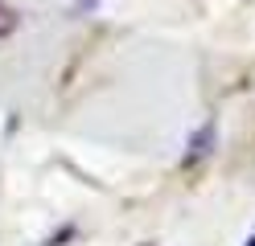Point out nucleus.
I'll return each instance as SVG.
<instances>
[{
    "label": "nucleus",
    "instance_id": "f257e3e1",
    "mask_svg": "<svg viewBox=\"0 0 255 246\" xmlns=\"http://www.w3.org/2000/svg\"><path fill=\"white\" fill-rule=\"evenodd\" d=\"M210 148H214V119H206L194 136H189V152H185V164H194L198 156H210Z\"/></svg>",
    "mask_w": 255,
    "mask_h": 246
},
{
    "label": "nucleus",
    "instance_id": "f03ea898",
    "mask_svg": "<svg viewBox=\"0 0 255 246\" xmlns=\"http://www.w3.org/2000/svg\"><path fill=\"white\" fill-rule=\"evenodd\" d=\"M12 25H17V12L0 4V37H4V33H12Z\"/></svg>",
    "mask_w": 255,
    "mask_h": 246
},
{
    "label": "nucleus",
    "instance_id": "7ed1b4c3",
    "mask_svg": "<svg viewBox=\"0 0 255 246\" xmlns=\"http://www.w3.org/2000/svg\"><path fill=\"white\" fill-rule=\"evenodd\" d=\"M247 246H255V234H251V238H247Z\"/></svg>",
    "mask_w": 255,
    "mask_h": 246
}]
</instances>
